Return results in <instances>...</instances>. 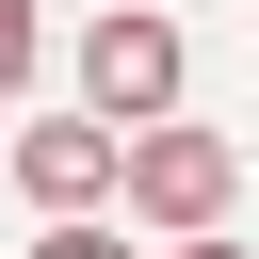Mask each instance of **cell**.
Instances as JSON below:
<instances>
[{
  "label": "cell",
  "mask_w": 259,
  "mask_h": 259,
  "mask_svg": "<svg viewBox=\"0 0 259 259\" xmlns=\"http://www.w3.org/2000/svg\"><path fill=\"white\" fill-rule=\"evenodd\" d=\"M113 194H130V227H227V194H243V146L227 130H178V113H146L130 146H113Z\"/></svg>",
  "instance_id": "1"
},
{
  "label": "cell",
  "mask_w": 259,
  "mask_h": 259,
  "mask_svg": "<svg viewBox=\"0 0 259 259\" xmlns=\"http://www.w3.org/2000/svg\"><path fill=\"white\" fill-rule=\"evenodd\" d=\"M178 81H194V49H178V16H146V0H113V16L81 32V113H97V130H146V113H178Z\"/></svg>",
  "instance_id": "2"
},
{
  "label": "cell",
  "mask_w": 259,
  "mask_h": 259,
  "mask_svg": "<svg viewBox=\"0 0 259 259\" xmlns=\"http://www.w3.org/2000/svg\"><path fill=\"white\" fill-rule=\"evenodd\" d=\"M113 146L130 130H97V113H32L16 130V194L32 210H113Z\"/></svg>",
  "instance_id": "3"
},
{
  "label": "cell",
  "mask_w": 259,
  "mask_h": 259,
  "mask_svg": "<svg viewBox=\"0 0 259 259\" xmlns=\"http://www.w3.org/2000/svg\"><path fill=\"white\" fill-rule=\"evenodd\" d=\"M32 65H49V0H0V97H16Z\"/></svg>",
  "instance_id": "4"
},
{
  "label": "cell",
  "mask_w": 259,
  "mask_h": 259,
  "mask_svg": "<svg viewBox=\"0 0 259 259\" xmlns=\"http://www.w3.org/2000/svg\"><path fill=\"white\" fill-rule=\"evenodd\" d=\"M32 259H130V227H97V210H49V243Z\"/></svg>",
  "instance_id": "5"
},
{
  "label": "cell",
  "mask_w": 259,
  "mask_h": 259,
  "mask_svg": "<svg viewBox=\"0 0 259 259\" xmlns=\"http://www.w3.org/2000/svg\"><path fill=\"white\" fill-rule=\"evenodd\" d=\"M178 259H259V243H227V227H178Z\"/></svg>",
  "instance_id": "6"
}]
</instances>
